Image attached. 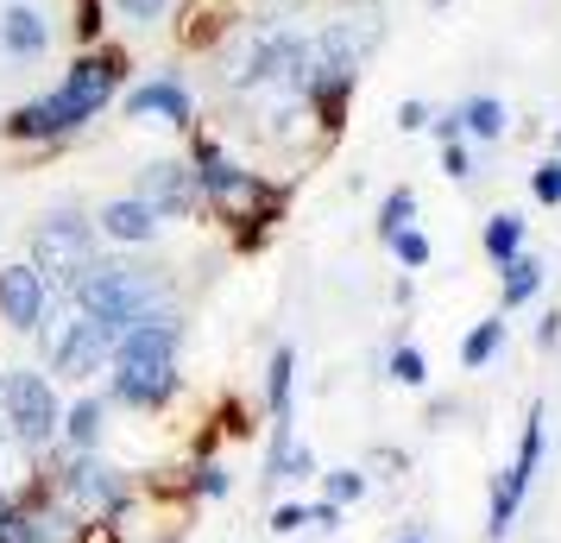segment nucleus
<instances>
[{
	"instance_id": "nucleus-30",
	"label": "nucleus",
	"mask_w": 561,
	"mask_h": 543,
	"mask_svg": "<svg viewBox=\"0 0 561 543\" xmlns=\"http://www.w3.org/2000/svg\"><path fill=\"white\" fill-rule=\"evenodd\" d=\"M530 196H536L542 208H561V158H556V152H549V158L530 171Z\"/></svg>"
},
{
	"instance_id": "nucleus-36",
	"label": "nucleus",
	"mask_w": 561,
	"mask_h": 543,
	"mask_svg": "<svg viewBox=\"0 0 561 543\" xmlns=\"http://www.w3.org/2000/svg\"><path fill=\"white\" fill-rule=\"evenodd\" d=\"M430 114H435L430 102H416V95H410V102H398V127H404V133H430Z\"/></svg>"
},
{
	"instance_id": "nucleus-29",
	"label": "nucleus",
	"mask_w": 561,
	"mask_h": 543,
	"mask_svg": "<svg viewBox=\"0 0 561 543\" xmlns=\"http://www.w3.org/2000/svg\"><path fill=\"white\" fill-rule=\"evenodd\" d=\"M127 26H171V13H178L183 0H107Z\"/></svg>"
},
{
	"instance_id": "nucleus-10",
	"label": "nucleus",
	"mask_w": 561,
	"mask_h": 543,
	"mask_svg": "<svg viewBox=\"0 0 561 543\" xmlns=\"http://www.w3.org/2000/svg\"><path fill=\"white\" fill-rule=\"evenodd\" d=\"M133 196L158 208V222H208L203 190H196V165L190 158H146L133 171Z\"/></svg>"
},
{
	"instance_id": "nucleus-14",
	"label": "nucleus",
	"mask_w": 561,
	"mask_h": 543,
	"mask_svg": "<svg viewBox=\"0 0 561 543\" xmlns=\"http://www.w3.org/2000/svg\"><path fill=\"white\" fill-rule=\"evenodd\" d=\"M95 234H102L107 247H127V253H146V247H158V234H164V222H158L152 203H139V196H107L102 208H95Z\"/></svg>"
},
{
	"instance_id": "nucleus-37",
	"label": "nucleus",
	"mask_w": 561,
	"mask_h": 543,
	"mask_svg": "<svg viewBox=\"0 0 561 543\" xmlns=\"http://www.w3.org/2000/svg\"><path fill=\"white\" fill-rule=\"evenodd\" d=\"M536 348H542V354H556L561 348V310H542V323H536Z\"/></svg>"
},
{
	"instance_id": "nucleus-40",
	"label": "nucleus",
	"mask_w": 561,
	"mask_h": 543,
	"mask_svg": "<svg viewBox=\"0 0 561 543\" xmlns=\"http://www.w3.org/2000/svg\"><path fill=\"white\" fill-rule=\"evenodd\" d=\"M455 411H460L455 398H435V405H430V423H448V417H455Z\"/></svg>"
},
{
	"instance_id": "nucleus-22",
	"label": "nucleus",
	"mask_w": 561,
	"mask_h": 543,
	"mask_svg": "<svg viewBox=\"0 0 561 543\" xmlns=\"http://www.w3.org/2000/svg\"><path fill=\"white\" fill-rule=\"evenodd\" d=\"M455 108H460V127H467V139H473V146H492V139H505L511 108L499 102V95H467V102H455Z\"/></svg>"
},
{
	"instance_id": "nucleus-25",
	"label": "nucleus",
	"mask_w": 561,
	"mask_h": 543,
	"mask_svg": "<svg viewBox=\"0 0 561 543\" xmlns=\"http://www.w3.org/2000/svg\"><path fill=\"white\" fill-rule=\"evenodd\" d=\"M316 487H322V499H334V506H341V512H347V506H354V499H366V493H373V474H366V467H322V474H316Z\"/></svg>"
},
{
	"instance_id": "nucleus-41",
	"label": "nucleus",
	"mask_w": 561,
	"mask_h": 543,
	"mask_svg": "<svg viewBox=\"0 0 561 543\" xmlns=\"http://www.w3.org/2000/svg\"><path fill=\"white\" fill-rule=\"evenodd\" d=\"M391 543H430V531H423V524H410V531H398Z\"/></svg>"
},
{
	"instance_id": "nucleus-27",
	"label": "nucleus",
	"mask_w": 561,
	"mask_h": 543,
	"mask_svg": "<svg viewBox=\"0 0 561 543\" xmlns=\"http://www.w3.org/2000/svg\"><path fill=\"white\" fill-rule=\"evenodd\" d=\"M385 253L398 259V272H423V265L435 259V247H430V234L423 228H398L391 240H385Z\"/></svg>"
},
{
	"instance_id": "nucleus-6",
	"label": "nucleus",
	"mask_w": 561,
	"mask_h": 543,
	"mask_svg": "<svg viewBox=\"0 0 561 543\" xmlns=\"http://www.w3.org/2000/svg\"><path fill=\"white\" fill-rule=\"evenodd\" d=\"M45 462V474H51V493L64 512H77L82 524H95V518H107L121 499L133 493V480L139 474H127L121 462H107L102 449H89V455H70V449H51V455H38Z\"/></svg>"
},
{
	"instance_id": "nucleus-26",
	"label": "nucleus",
	"mask_w": 561,
	"mask_h": 543,
	"mask_svg": "<svg viewBox=\"0 0 561 543\" xmlns=\"http://www.w3.org/2000/svg\"><path fill=\"white\" fill-rule=\"evenodd\" d=\"M373 228H379V240H391L398 228H416V190H410V183H391V190H385Z\"/></svg>"
},
{
	"instance_id": "nucleus-7",
	"label": "nucleus",
	"mask_w": 561,
	"mask_h": 543,
	"mask_svg": "<svg viewBox=\"0 0 561 543\" xmlns=\"http://www.w3.org/2000/svg\"><path fill=\"white\" fill-rule=\"evenodd\" d=\"M0 423L26 455H51L57 449L64 405H57V380L45 366H7L0 373Z\"/></svg>"
},
{
	"instance_id": "nucleus-9",
	"label": "nucleus",
	"mask_w": 561,
	"mask_h": 543,
	"mask_svg": "<svg viewBox=\"0 0 561 543\" xmlns=\"http://www.w3.org/2000/svg\"><path fill=\"white\" fill-rule=\"evenodd\" d=\"M121 114H127L133 127H171V133H196L203 127L183 70H152L146 82H127V89H121Z\"/></svg>"
},
{
	"instance_id": "nucleus-13",
	"label": "nucleus",
	"mask_w": 561,
	"mask_h": 543,
	"mask_svg": "<svg viewBox=\"0 0 561 543\" xmlns=\"http://www.w3.org/2000/svg\"><path fill=\"white\" fill-rule=\"evenodd\" d=\"M240 20H247L240 0H183L178 13H171V32H178V52L215 57V45H221Z\"/></svg>"
},
{
	"instance_id": "nucleus-8",
	"label": "nucleus",
	"mask_w": 561,
	"mask_h": 543,
	"mask_svg": "<svg viewBox=\"0 0 561 543\" xmlns=\"http://www.w3.org/2000/svg\"><path fill=\"white\" fill-rule=\"evenodd\" d=\"M542 423H549V405L536 398L530 411H524V430H517V455H511L505 474H492V499H485V543H505L517 512H524V499H530V480L536 467H542Z\"/></svg>"
},
{
	"instance_id": "nucleus-11",
	"label": "nucleus",
	"mask_w": 561,
	"mask_h": 543,
	"mask_svg": "<svg viewBox=\"0 0 561 543\" xmlns=\"http://www.w3.org/2000/svg\"><path fill=\"white\" fill-rule=\"evenodd\" d=\"M107 354H114V341L95 316H82L70 304V323H64V336L51 341V354H45V373H57V386H89V380H102L107 373Z\"/></svg>"
},
{
	"instance_id": "nucleus-1",
	"label": "nucleus",
	"mask_w": 561,
	"mask_h": 543,
	"mask_svg": "<svg viewBox=\"0 0 561 543\" xmlns=\"http://www.w3.org/2000/svg\"><path fill=\"white\" fill-rule=\"evenodd\" d=\"M127 82H133L127 45L107 38V45H95V52H77L70 70L57 77V89L20 102L7 121H0V139H7V146H26L32 158H51V152H64L89 121H102L107 108L121 102Z\"/></svg>"
},
{
	"instance_id": "nucleus-12",
	"label": "nucleus",
	"mask_w": 561,
	"mask_h": 543,
	"mask_svg": "<svg viewBox=\"0 0 561 543\" xmlns=\"http://www.w3.org/2000/svg\"><path fill=\"white\" fill-rule=\"evenodd\" d=\"M51 297L57 291L38 279L32 259H7V265H0V329H7V336H38Z\"/></svg>"
},
{
	"instance_id": "nucleus-2",
	"label": "nucleus",
	"mask_w": 561,
	"mask_h": 543,
	"mask_svg": "<svg viewBox=\"0 0 561 543\" xmlns=\"http://www.w3.org/2000/svg\"><path fill=\"white\" fill-rule=\"evenodd\" d=\"M190 139V165H196V190H203V215L215 228H228L233 253H259L278 222L290 215V178H272V171H253V165H240V158L221 152V139L215 133H183Z\"/></svg>"
},
{
	"instance_id": "nucleus-28",
	"label": "nucleus",
	"mask_w": 561,
	"mask_h": 543,
	"mask_svg": "<svg viewBox=\"0 0 561 543\" xmlns=\"http://www.w3.org/2000/svg\"><path fill=\"white\" fill-rule=\"evenodd\" d=\"M70 32H77V52L107 45V0H77V20H70Z\"/></svg>"
},
{
	"instance_id": "nucleus-16",
	"label": "nucleus",
	"mask_w": 561,
	"mask_h": 543,
	"mask_svg": "<svg viewBox=\"0 0 561 543\" xmlns=\"http://www.w3.org/2000/svg\"><path fill=\"white\" fill-rule=\"evenodd\" d=\"M290 423H297V417H278V423H272V442H265V487H309V480L322 474L316 449L297 442Z\"/></svg>"
},
{
	"instance_id": "nucleus-42",
	"label": "nucleus",
	"mask_w": 561,
	"mask_h": 543,
	"mask_svg": "<svg viewBox=\"0 0 561 543\" xmlns=\"http://www.w3.org/2000/svg\"><path fill=\"white\" fill-rule=\"evenodd\" d=\"M549 152H556V158H561V127H556V133H549Z\"/></svg>"
},
{
	"instance_id": "nucleus-20",
	"label": "nucleus",
	"mask_w": 561,
	"mask_h": 543,
	"mask_svg": "<svg viewBox=\"0 0 561 543\" xmlns=\"http://www.w3.org/2000/svg\"><path fill=\"white\" fill-rule=\"evenodd\" d=\"M505 341H511V316L505 310H492V316H480L467 336H460V366L467 373H480V366H492L499 354H505Z\"/></svg>"
},
{
	"instance_id": "nucleus-35",
	"label": "nucleus",
	"mask_w": 561,
	"mask_h": 543,
	"mask_svg": "<svg viewBox=\"0 0 561 543\" xmlns=\"http://www.w3.org/2000/svg\"><path fill=\"white\" fill-rule=\"evenodd\" d=\"M430 133L442 139V146H455V139H467V127H460V108H435V114H430Z\"/></svg>"
},
{
	"instance_id": "nucleus-15",
	"label": "nucleus",
	"mask_w": 561,
	"mask_h": 543,
	"mask_svg": "<svg viewBox=\"0 0 561 543\" xmlns=\"http://www.w3.org/2000/svg\"><path fill=\"white\" fill-rule=\"evenodd\" d=\"M0 52L13 57V64H38V57L51 52V20H45L38 0H7L0 7Z\"/></svg>"
},
{
	"instance_id": "nucleus-31",
	"label": "nucleus",
	"mask_w": 561,
	"mask_h": 543,
	"mask_svg": "<svg viewBox=\"0 0 561 543\" xmlns=\"http://www.w3.org/2000/svg\"><path fill=\"white\" fill-rule=\"evenodd\" d=\"M304 531L334 538V531H341V506H334V499H309V506H304Z\"/></svg>"
},
{
	"instance_id": "nucleus-21",
	"label": "nucleus",
	"mask_w": 561,
	"mask_h": 543,
	"mask_svg": "<svg viewBox=\"0 0 561 543\" xmlns=\"http://www.w3.org/2000/svg\"><path fill=\"white\" fill-rule=\"evenodd\" d=\"M542 279H549V265H542L536 253H517L511 265H499V310H505V316L524 310L536 291H542Z\"/></svg>"
},
{
	"instance_id": "nucleus-32",
	"label": "nucleus",
	"mask_w": 561,
	"mask_h": 543,
	"mask_svg": "<svg viewBox=\"0 0 561 543\" xmlns=\"http://www.w3.org/2000/svg\"><path fill=\"white\" fill-rule=\"evenodd\" d=\"M309 0H240V13L247 20H297Z\"/></svg>"
},
{
	"instance_id": "nucleus-5",
	"label": "nucleus",
	"mask_w": 561,
	"mask_h": 543,
	"mask_svg": "<svg viewBox=\"0 0 561 543\" xmlns=\"http://www.w3.org/2000/svg\"><path fill=\"white\" fill-rule=\"evenodd\" d=\"M26 259L38 265V279H45V285L70 297V285H77L95 259H102L95 215H89V208H77V203L45 208V215L32 222V234H26Z\"/></svg>"
},
{
	"instance_id": "nucleus-39",
	"label": "nucleus",
	"mask_w": 561,
	"mask_h": 543,
	"mask_svg": "<svg viewBox=\"0 0 561 543\" xmlns=\"http://www.w3.org/2000/svg\"><path fill=\"white\" fill-rule=\"evenodd\" d=\"M391 304H398V310H410V304H416V285H410V279H398V285H391Z\"/></svg>"
},
{
	"instance_id": "nucleus-38",
	"label": "nucleus",
	"mask_w": 561,
	"mask_h": 543,
	"mask_svg": "<svg viewBox=\"0 0 561 543\" xmlns=\"http://www.w3.org/2000/svg\"><path fill=\"white\" fill-rule=\"evenodd\" d=\"M77 543H121V538L107 531V518H95V524H82V531H77Z\"/></svg>"
},
{
	"instance_id": "nucleus-18",
	"label": "nucleus",
	"mask_w": 561,
	"mask_h": 543,
	"mask_svg": "<svg viewBox=\"0 0 561 543\" xmlns=\"http://www.w3.org/2000/svg\"><path fill=\"white\" fill-rule=\"evenodd\" d=\"M259 411L272 417H297V348L278 341L272 348V361H265V392H259Z\"/></svg>"
},
{
	"instance_id": "nucleus-23",
	"label": "nucleus",
	"mask_w": 561,
	"mask_h": 543,
	"mask_svg": "<svg viewBox=\"0 0 561 543\" xmlns=\"http://www.w3.org/2000/svg\"><path fill=\"white\" fill-rule=\"evenodd\" d=\"M183 474H190V499H196V506H215V499H228L233 493V467L221 462V455H190V462H183Z\"/></svg>"
},
{
	"instance_id": "nucleus-43",
	"label": "nucleus",
	"mask_w": 561,
	"mask_h": 543,
	"mask_svg": "<svg viewBox=\"0 0 561 543\" xmlns=\"http://www.w3.org/2000/svg\"><path fill=\"white\" fill-rule=\"evenodd\" d=\"M423 7H430V13H442V7H455V0H423Z\"/></svg>"
},
{
	"instance_id": "nucleus-44",
	"label": "nucleus",
	"mask_w": 561,
	"mask_h": 543,
	"mask_svg": "<svg viewBox=\"0 0 561 543\" xmlns=\"http://www.w3.org/2000/svg\"><path fill=\"white\" fill-rule=\"evenodd\" d=\"M171 543H183V538H171Z\"/></svg>"
},
{
	"instance_id": "nucleus-24",
	"label": "nucleus",
	"mask_w": 561,
	"mask_h": 543,
	"mask_svg": "<svg viewBox=\"0 0 561 543\" xmlns=\"http://www.w3.org/2000/svg\"><path fill=\"white\" fill-rule=\"evenodd\" d=\"M385 380H391V386L423 392V386H430V354H423L410 336H398L391 348H385Z\"/></svg>"
},
{
	"instance_id": "nucleus-3",
	"label": "nucleus",
	"mask_w": 561,
	"mask_h": 543,
	"mask_svg": "<svg viewBox=\"0 0 561 543\" xmlns=\"http://www.w3.org/2000/svg\"><path fill=\"white\" fill-rule=\"evenodd\" d=\"M183 316H158V323H133L107 354V405L114 411L158 417L183 398Z\"/></svg>"
},
{
	"instance_id": "nucleus-17",
	"label": "nucleus",
	"mask_w": 561,
	"mask_h": 543,
	"mask_svg": "<svg viewBox=\"0 0 561 543\" xmlns=\"http://www.w3.org/2000/svg\"><path fill=\"white\" fill-rule=\"evenodd\" d=\"M107 392H77L70 405H64V423H57V449H70V455H89V449H102L107 442Z\"/></svg>"
},
{
	"instance_id": "nucleus-33",
	"label": "nucleus",
	"mask_w": 561,
	"mask_h": 543,
	"mask_svg": "<svg viewBox=\"0 0 561 543\" xmlns=\"http://www.w3.org/2000/svg\"><path fill=\"white\" fill-rule=\"evenodd\" d=\"M442 171H448L455 183L473 178V171H480V165H473V139H455V146H442Z\"/></svg>"
},
{
	"instance_id": "nucleus-34",
	"label": "nucleus",
	"mask_w": 561,
	"mask_h": 543,
	"mask_svg": "<svg viewBox=\"0 0 561 543\" xmlns=\"http://www.w3.org/2000/svg\"><path fill=\"white\" fill-rule=\"evenodd\" d=\"M265 531H272V538H297V531H304V499H284V506H272Z\"/></svg>"
},
{
	"instance_id": "nucleus-19",
	"label": "nucleus",
	"mask_w": 561,
	"mask_h": 543,
	"mask_svg": "<svg viewBox=\"0 0 561 543\" xmlns=\"http://www.w3.org/2000/svg\"><path fill=\"white\" fill-rule=\"evenodd\" d=\"M524 240H530V222H524L517 208H492L480 222V253L492 259V265H511L517 253H530Z\"/></svg>"
},
{
	"instance_id": "nucleus-4",
	"label": "nucleus",
	"mask_w": 561,
	"mask_h": 543,
	"mask_svg": "<svg viewBox=\"0 0 561 543\" xmlns=\"http://www.w3.org/2000/svg\"><path fill=\"white\" fill-rule=\"evenodd\" d=\"M70 304L82 316H95L107 329V341H121L133 323H158V316H183V297L171 285L164 265H146V259H95L70 285Z\"/></svg>"
}]
</instances>
